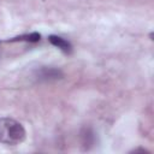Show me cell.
<instances>
[{
  "label": "cell",
  "instance_id": "obj_3",
  "mask_svg": "<svg viewBox=\"0 0 154 154\" xmlns=\"http://www.w3.org/2000/svg\"><path fill=\"white\" fill-rule=\"evenodd\" d=\"M48 41H49L54 47L59 48L60 51H63V52L66 53V54H70V53L72 52V46H71V43H70L67 40L63 38L61 36H58V35H49V36H48Z\"/></svg>",
  "mask_w": 154,
  "mask_h": 154
},
{
  "label": "cell",
  "instance_id": "obj_4",
  "mask_svg": "<svg viewBox=\"0 0 154 154\" xmlns=\"http://www.w3.org/2000/svg\"><path fill=\"white\" fill-rule=\"evenodd\" d=\"M41 38V35L37 34V32H31V34H25V35H20V36H17V37H13L8 41L11 42H16V41H26V42H37L40 41Z\"/></svg>",
  "mask_w": 154,
  "mask_h": 154
},
{
  "label": "cell",
  "instance_id": "obj_2",
  "mask_svg": "<svg viewBox=\"0 0 154 154\" xmlns=\"http://www.w3.org/2000/svg\"><path fill=\"white\" fill-rule=\"evenodd\" d=\"M61 77H63V72L57 67L43 66L37 71V78L40 81L51 82V81H57V79H59Z\"/></svg>",
  "mask_w": 154,
  "mask_h": 154
},
{
  "label": "cell",
  "instance_id": "obj_1",
  "mask_svg": "<svg viewBox=\"0 0 154 154\" xmlns=\"http://www.w3.org/2000/svg\"><path fill=\"white\" fill-rule=\"evenodd\" d=\"M24 126L13 118H0V143L6 146H17L25 140Z\"/></svg>",
  "mask_w": 154,
  "mask_h": 154
}]
</instances>
